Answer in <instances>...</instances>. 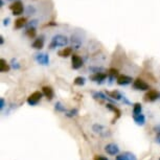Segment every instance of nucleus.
<instances>
[{
	"instance_id": "f257e3e1",
	"label": "nucleus",
	"mask_w": 160,
	"mask_h": 160,
	"mask_svg": "<svg viewBox=\"0 0 160 160\" xmlns=\"http://www.w3.org/2000/svg\"><path fill=\"white\" fill-rule=\"evenodd\" d=\"M92 129H93V131L96 133V134L102 135V136L106 137V136H110V135H111V133H110L109 130H108L107 128H105L104 126L98 125V123H95V125H93Z\"/></svg>"
},
{
	"instance_id": "f03ea898",
	"label": "nucleus",
	"mask_w": 160,
	"mask_h": 160,
	"mask_svg": "<svg viewBox=\"0 0 160 160\" xmlns=\"http://www.w3.org/2000/svg\"><path fill=\"white\" fill-rule=\"evenodd\" d=\"M42 93L40 91H35L34 93H32L31 95L28 98V105H31V106H35V105H37L39 102L41 101V98H42Z\"/></svg>"
},
{
	"instance_id": "7ed1b4c3",
	"label": "nucleus",
	"mask_w": 160,
	"mask_h": 160,
	"mask_svg": "<svg viewBox=\"0 0 160 160\" xmlns=\"http://www.w3.org/2000/svg\"><path fill=\"white\" fill-rule=\"evenodd\" d=\"M133 86H134L135 89L141 90V91H146V90L150 89L149 84L146 83L143 80H141V78H136V80L134 81V83H133Z\"/></svg>"
},
{
	"instance_id": "20e7f679",
	"label": "nucleus",
	"mask_w": 160,
	"mask_h": 160,
	"mask_svg": "<svg viewBox=\"0 0 160 160\" xmlns=\"http://www.w3.org/2000/svg\"><path fill=\"white\" fill-rule=\"evenodd\" d=\"M66 43H67L66 38L62 37V36H58V37L53 38V40H52V42H51V44H50V48H53L56 46H64Z\"/></svg>"
},
{
	"instance_id": "39448f33",
	"label": "nucleus",
	"mask_w": 160,
	"mask_h": 160,
	"mask_svg": "<svg viewBox=\"0 0 160 160\" xmlns=\"http://www.w3.org/2000/svg\"><path fill=\"white\" fill-rule=\"evenodd\" d=\"M159 98V93L156 90H149L146 95H144V101L146 102H154Z\"/></svg>"
},
{
	"instance_id": "423d86ee",
	"label": "nucleus",
	"mask_w": 160,
	"mask_h": 160,
	"mask_svg": "<svg viewBox=\"0 0 160 160\" xmlns=\"http://www.w3.org/2000/svg\"><path fill=\"white\" fill-rule=\"evenodd\" d=\"M105 151L109 155H117L119 152V148L115 143H109L105 147Z\"/></svg>"
},
{
	"instance_id": "0eeeda50",
	"label": "nucleus",
	"mask_w": 160,
	"mask_h": 160,
	"mask_svg": "<svg viewBox=\"0 0 160 160\" xmlns=\"http://www.w3.org/2000/svg\"><path fill=\"white\" fill-rule=\"evenodd\" d=\"M117 84L118 85H128L132 82V78L128 77V75H125V74H119L117 75Z\"/></svg>"
},
{
	"instance_id": "6e6552de",
	"label": "nucleus",
	"mask_w": 160,
	"mask_h": 160,
	"mask_svg": "<svg viewBox=\"0 0 160 160\" xmlns=\"http://www.w3.org/2000/svg\"><path fill=\"white\" fill-rule=\"evenodd\" d=\"M11 10L13 11L14 15H20L23 12V5L20 1H16L11 5Z\"/></svg>"
},
{
	"instance_id": "1a4fd4ad",
	"label": "nucleus",
	"mask_w": 160,
	"mask_h": 160,
	"mask_svg": "<svg viewBox=\"0 0 160 160\" xmlns=\"http://www.w3.org/2000/svg\"><path fill=\"white\" fill-rule=\"evenodd\" d=\"M71 62H72V68H73V69L81 68V67H82V65H83L82 59H81L80 56H78V55H72Z\"/></svg>"
},
{
	"instance_id": "9d476101",
	"label": "nucleus",
	"mask_w": 160,
	"mask_h": 160,
	"mask_svg": "<svg viewBox=\"0 0 160 160\" xmlns=\"http://www.w3.org/2000/svg\"><path fill=\"white\" fill-rule=\"evenodd\" d=\"M115 160H137V158H136V156L133 155L131 153H123V154H120L118 156H116Z\"/></svg>"
},
{
	"instance_id": "9b49d317",
	"label": "nucleus",
	"mask_w": 160,
	"mask_h": 160,
	"mask_svg": "<svg viewBox=\"0 0 160 160\" xmlns=\"http://www.w3.org/2000/svg\"><path fill=\"white\" fill-rule=\"evenodd\" d=\"M133 118H134V122L137 123L138 126H143L146 123V116L143 114H137V115H133Z\"/></svg>"
},
{
	"instance_id": "f8f14e48",
	"label": "nucleus",
	"mask_w": 160,
	"mask_h": 160,
	"mask_svg": "<svg viewBox=\"0 0 160 160\" xmlns=\"http://www.w3.org/2000/svg\"><path fill=\"white\" fill-rule=\"evenodd\" d=\"M106 78H107V74L102 73V72H96V73H94L90 77V78H91L92 81H94V82H102V81H104Z\"/></svg>"
},
{
	"instance_id": "ddd939ff",
	"label": "nucleus",
	"mask_w": 160,
	"mask_h": 160,
	"mask_svg": "<svg viewBox=\"0 0 160 160\" xmlns=\"http://www.w3.org/2000/svg\"><path fill=\"white\" fill-rule=\"evenodd\" d=\"M42 90H43V94L46 96L47 99H49V101H50V99H52V98H53V90H52L51 87L45 86V87L42 88Z\"/></svg>"
},
{
	"instance_id": "4468645a",
	"label": "nucleus",
	"mask_w": 160,
	"mask_h": 160,
	"mask_svg": "<svg viewBox=\"0 0 160 160\" xmlns=\"http://www.w3.org/2000/svg\"><path fill=\"white\" fill-rule=\"evenodd\" d=\"M71 52H72V49L70 47H65L64 49L59 51V56L62 57V58H67V57L71 55Z\"/></svg>"
},
{
	"instance_id": "2eb2a0df",
	"label": "nucleus",
	"mask_w": 160,
	"mask_h": 160,
	"mask_svg": "<svg viewBox=\"0 0 160 160\" xmlns=\"http://www.w3.org/2000/svg\"><path fill=\"white\" fill-rule=\"evenodd\" d=\"M106 107H107L109 110L113 111V112L116 114V118H119L120 115H122V112H120V110L118 109V108H116L115 106H113V105H111V104H107Z\"/></svg>"
},
{
	"instance_id": "dca6fc26",
	"label": "nucleus",
	"mask_w": 160,
	"mask_h": 160,
	"mask_svg": "<svg viewBox=\"0 0 160 160\" xmlns=\"http://www.w3.org/2000/svg\"><path fill=\"white\" fill-rule=\"evenodd\" d=\"M37 60L38 62L42 65H47L48 64V57L46 55H37Z\"/></svg>"
},
{
	"instance_id": "f3484780",
	"label": "nucleus",
	"mask_w": 160,
	"mask_h": 160,
	"mask_svg": "<svg viewBox=\"0 0 160 160\" xmlns=\"http://www.w3.org/2000/svg\"><path fill=\"white\" fill-rule=\"evenodd\" d=\"M0 71L1 72H8V70H10V66H8V64L7 63V61H5L4 59H1V61H0Z\"/></svg>"
},
{
	"instance_id": "a211bd4d",
	"label": "nucleus",
	"mask_w": 160,
	"mask_h": 160,
	"mask_svg": "<svg viewBox=\"0 0 160 160\" xmlns=\"http://www.w3.org/2000/svg\"><path fill=\"white\" fill-rule=\"evenodd\" d=\"M25 22H26V19H25V18L21 17V18H19V19H17L16 21H15V28H23L24 24H25Z\"/></svg>"
},
{
	"instance_id": "6ab92c4d",
	"label": "nucleus",
	"mask_w": 160,
	"mask_h": 160,
	"mask_svg": "<svg viewBox=\"0 0 160 160\" xmlns=\"http://www.w3.org/2000/svg\"><path fill=\"white\" fill-rule=\"evenodd\" d=\"M43 44H44V42H43V39H37L34 43H32V47L36 48V49H41L42 47H43Z\"/></svg>"
},
{
	"instance_id": "aec40b11",
	"label": "nucleus",
	"mask_w": 160,
	"mask_h": 160,
	"mask_svg": "<svg viewBox=\"0 0 160 160\" xmlns=\"http://www.w3.org/2000/svg\"><path fill=\"white\" fill-rule=\"evenodd\" d=\"M107 95H109V98H112V99H120L122 98V95L118 91H112V92L108 91Z\"/></svg>"
},
{
	"instance_id": "412c9836",
	"label": "nucleus",
	"mask_w": 160,
	"mask_h": 160,
	"mask_svg": "<svg viewBox=\"0 0 160 160\" xmlns=\"http://www.w3.org/2000/svg\"><path fill=\"white\" fill-rule=\"evenodd\" d=\"M93 96H94V98H101V99H104V101L108 99V101H110V102H113V99H111L110 98H107V96L102 92H95L94 94H93Z\"/></svg>"
},
{
	"instance_id": "4be33fe9",
	"label": "nucleus",
	"mask_w": 160,
	"mask_h": 160,
	"mask_svg": "<svg viewBox=\"0 0 160 160\" xmlns=\"http://www.w3.org/2000/svg\"><path fill=\"white\" fill-rule=\"evenodd\" d=\"M141 113V105L139 102H136L133 107V115H137V114Z\"/></svg>"
},
{
	"instance_id": "5701e85b",
	"label": "nucleus",
	"mask_w": 160,
	"mask_h": 160,
	"mask_svg": "<svg viewBox=\"0 0 160 160\" xmlns=\"http://www.w3.org/2000/svg\"><path fill=\"white\" fill-rule=\"evenodd\" d=\"M55 110L56 111H59V112H65V113L67 112V111H66V109H65V107L60 102H58L55 105Z\"/></svg>"
},
{
	"instance_id": "b1692460",
	"label": "nucleus",
	"mask_w": 160,
	"mask_h": 160,
	"mask_svg": "<svg viewBox=\"0 0 160 160\" xmlns=\"http://www.w3.org/2000/svg\"><path fill=\"white\" fill-rule=\"evenodd\" d=\"M74 84L75 85H78V86H82L85 84V78H82V77H78V78H75V80H74Z\"/></svg>"
},
{
	"instance_id": "393cba45",
	"label": "nucleus",
	"mask_w": 160,
	"mask_h": 160,
	"mask_svg": "<svg viewBox=\"0 0 160 160\" xmlns=\"http://www.w3.org/2000/svg\"><path fill=\"white\" fill-rule=\"evenodd\" d=\"M78 111L77 109H71V110L67 111L65 114H66V116H68V117H74L78 115Z\"/></svg>"
},
{
	"instance_id": "a878e982",
	"label": "nucleus",
	"mask_w": 160,
	"mask_h": 160,
	"mask_svg": "<svg viewBox=\"0 0 160 160\" xmlns=\"http://www.w3.org/2000/svg\"><path fill=\"white\" fill-rule=\"evenodd\" d=\"M26 35H28L29 38H34L36 36V29L35 28H29L28 31L26 32Z\"/></svg>"
},
{
	"instance_id": "bb28decb",
	"label": "nucleus",
	"mask_w": 160,
	"mask_h": 160,
	"mask_svg": "<svg viewBox=\"0 0 160 160\" xmlns=\"http://www.w3.org/2000/svg\"><path fill=\"white\" fill-rule=\"evenodd\" d=\"M93 160H108V159L106 158L105 156H102V155H96V156H94V158H93Z\"/></svg>"
},
{
	"instance_id": "cd10ccee",
	"label": "nucleus",
	"mask_w": 160,
	"mask_h": 160,
	"mask_svg": "<svg viewBox=\"0 0 160 160\" xmlns=\"http://www.w3.org/2000/svg\"><path fill=\"white\" fill-rule=\"evenodd\" d=\"M109 72H110L111 75H117V74H118V70H117V69H114V68H111L109 70Z\"/></svg>"
},
{
	"instance_id": "c85d7f7f",
	"label": "nucleus",
	"mask_w": 160,
	"mask_h": 160,
	"mask_svg": "<svg viewBox=\"0 0 160 160\" xmlns=\"http://www.w3.org/2000/svg\"><path fill=\"white\" fill-rule=\"evenodd\" d=\"M154 131L157 133V136H160V125L154 127Z\"/></svg>"
},
{
	"instance_id": "c756f323",
	"label": "nucleus",
	"mask_w": 160,
	"mask_h": 160,
	"mask_svg": "<svg viewBox=\"0 0 160 160\" xmlns=\"http://www.w3.org/2000/svg\"><path fill=\"white\" fill-rule=\"evenodd\" d=\"M4 108V99L3 98H0V109H3Z\"/></svg>"
},
{
	"instance_id": "7c9ffc66",
	"label": "nucleus",
	"mask_w": 160,
	"mask_h": 160,
	"mask_svg": "<svg viewBox=\"0 0 160 160\" xmlns=\"http://www.w3.org/2000/svg\"><path fill=\"white\" fill-rule=\"evenodd\" d=\"M156 141H158V142L160 143V136H157V138H156Z\"/></svg>"
},
{
	"instance_id": "2f4dec72",
	"label": "nucleus",
	"mask_w": 160,
	"mask_h": 160,
	"mask_svg": "<svg viewBox=\"0 0 160 160\" xmlns=\"http://www.w3.org/2000/svg\"><path fill=\"white\" fill-rule=\"evenodd\" d=\"M159 160H160V159H159Z\"/></svg>"
}]
</instances>
